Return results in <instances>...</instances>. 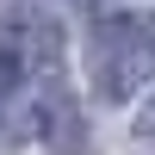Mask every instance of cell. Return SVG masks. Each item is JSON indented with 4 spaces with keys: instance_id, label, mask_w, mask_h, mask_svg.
<instances>
[{
    "instance_id": "6da1fadb",
    "label": "cell",
    "mask_w": 155,
    "mask_h": 155,
    "mask_svg": "<svg viewBox=\"0 0 155 155\" xmlns=\"http://www.w3.org/2000/svg\"><path fill=\"white\" fill-rule=\"evenodd\" d=\"M0 137H44L62 155H81V124L62 81V31L37 12L0 19Z\"/></svg>"
},
{
    "instance_id": "7a4b0ae2",
    "label": "cell",
    "mask_w": 155,
    "mask_h": 155,
    "mask_svg": "<svg viewBox=\"0 0 155 155\" xmlns=\"http://www.w3.org/2000/svg\"><path fill=\"white\" fill-rule=\"evenodd\" d=\"M87 68L106 106H124L155 68V12H99L87 25Z\"/></svg>"
},
{
    "instance_id": "3957f363",
    "label": "cell",
    "mask_w": 155,
    "mask_h": 155,
    "mask_svg": "<svg viewBox=\"0 0 155 155\" xmlns=\"http://www.w3.org/2000/svg\"><path fill=\"white\" fill-rule=\"evenodd\" d=\"M137 137H149V143H155V93L143 99V112H137Z\"/></svg>"
}]
</instances>
